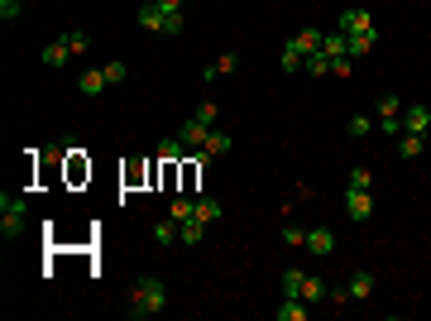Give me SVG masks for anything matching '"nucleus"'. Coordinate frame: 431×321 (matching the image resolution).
Returning <instances> with one entry per match:
<instances>
[{
	"label": "nucleus",
	"instance_id": "f257e3e1",
	"mask_svg": "<svg viewBox=\"0 0 431 321\" xmlns=\"http://www.w3.org/2000/svg\"><path fill=\"white\" fill-rule=\"evenodd\" d=\"M163 307H168V288H163V278H154V273H144L135 283V293H130V317L135 321H144V317H159Z\"/></svg>",
	"mask_w": 431,
	"mask_h": 321
},
{
	"label": "nucleus",
	"instance_id": "f03ea898",
	"mask_svg": "<svg viewBox=\"0 0 431 321\" xmlns=\"http://www.w3.org/2000/svg\"><path fill=\"white\" fill-rule=\"evenodd\" d=\"M25 216H29V202L5 192V197H0V235H5V240L25 235Z\"/></svg>",
	"mask_w": 431,
	"mask_h": 321
},
{
	"label": "nucleus",
	"instance_id": "7ed1b4c3",
	"mask_svg": "<svg viewBox=\"0 0 431 321\" xmlns=\"http://www.w3.org/2000/svg\"><path fill=\"white\" fill-rule=\"evenodd\" d=\"M378 130L383 134H403V101L398 96H378Z\"/></svg>",
	"mask_w": 431,
	"mask_h": 321
},
{
	"label": "nucleus",
	"instance_id": "20e7f679",
	"mask_svg": "<svg viewBox=\"0 0 431 321\" xmlns=\"http://www.w3.org/2000/svg\"><path fill=\"white\" fill-rule=\"evenodd\" d=\"M378 288V273L374 268H354L350 273V283H345V293H350V302H364V297Z\"/></svg>",
	"mask_w": 431,
	"mask_h": 321
},
{
	"label": "nucleus",
	"instance_id": "39448f33",
	"mask_svg": "<svg viewBox=\"0 0 431 321\" xmlns=\"http://www.w3.org/2000/svg\"><path fill=\"white\" fill-rule=\"evenodd\" d=\"M345 216H350V221H369V216H374V197L359 192V188H345Z\"/></svg>",
	"mask_w": 431,
	"mask_h": 321
},
{
	"label": "nucleus",
	"instance_id": "423d86ee",
	"mask_svg": "<svg viewBox=\"0 0 431 321\" xmlns=\"http://www.w3.org/2000/svg\"><path fill=\"white\" fill-rule=\"evenodd\" d=\"M206 134H211V125H201L197 115H192V120H183V125H178V139L187 144L192 154H197V149H206Z\"/></svg>",
	"mask_w": 431,
	"mask_h": 321
},
{
	"label": "nucleus",
	"instance_id": "0eeeda50",
	"mask_svg": "<svg viewBox=\"0 0 431 321\" xmlns=\"http://www.w3.org/2000/svg\"><path fill=\"white\" fill-rule=\"evenodd\" d=\"M135 20H139V29H149V34H163V20H168V15H163L159 0H144V5L135 10Z\"/></svg>",
	"mask_w": 431,
	"mask_h": 321
},
{
	"label": "nucleus",
	"instance_id": "6e6552de",
	"mask_svg": "<svg viewBox=\"0 0 431 321\" xmlns=\"http://www.w3.org/2000/svg\"><path fill=\"white\" fill-rule=\"evenodd\" d=\"M340 34H374V15L369 10H345L340 15Z\"/></svg>",
	"mask_w": 431,
	"mask_h": 321
},
{
	"label": "nucleus",
	"instance_id": "1a4fd4ad",
	"mask_svg": "<svg viewBox=\"0 0 431 321\" xmlns=\"http://www.w3.org/2000/svg\"><path fill=\"white\" fill-rule=\"evenodd\" d=\"M302 249H312L317 259H321V254H336V230H326V225L307 230V244H302Z\"/></svg>",
	"mask_w": 431,
	"mask_h": 321
},
{
	"label": "nucleus",
	"instance_id": "9d476101",
	"mask_svg": "<svg viewBox=\"0 0 431 321\" xmlns=\"http://www.w3.org/2000/svg\"><path fill=\"white\" fill-rule=\"evenodd\" d=\"M312 317V302L307 297H283L278 302V321H307Z\"/></svg>",
	"mask_w": 431,
	"mask_h": 321
},
{
	"label": "nucleus",
	"instance_id": "9b49d317",
	"mask_svg": "<svg viewBox=\"0 0 431 321\" xmlns=\"http://www.w3.org/2000/svg\"><path fill=\"white\" fill-rule=\"evenodd\" d=\"M403 130L407 134H427L431 130V110L427 106H403Z\"/></svg>",
	"mask_w": 431,
	"mask_h": 321
},
{
	"label": "nucleus",
	"instance_id": "f8f14e48",
	"mask_svg": "<svg viewBox=\"0 0 431 321\" xmlns=\"http://www.w3.org/2000/svg\"><path fill=\"white\" fill-rule=\"evenodd\" d=\"M192 216H197V221H206V225H216V221L225 216V207H220L216 197H197V202H192Z\"/></svg>",
	"mask_w": 431,
	"mask_h": 321
},
{
	"label": "nucleus",
	"instance_id": "ddd939ff",
	"mask_svg": "<svg viewBox=\"0 0 431 321\" xmlns=\"http://www.w3.org/2000/svg\"><path fill=\"white\" fill-rule=\"evenodd\" d=\"M321 53L331 58V63H336V58H350V39H345L340 29H336V34H321Z\"/></svg>",
	"mask_w": 431,
	"mask_h": 321
},
{
	"label": "nucleus",
	"instance_id": "4468645a",
	"mask_svg": "<svg viewBox=\"0 0 431 321\" xmlns=\"http://www.w3.org/2000/svg\"><path fill=\"white\" fill-rule=\"evenodd\" d=\"M422 149H427V134H398V159H422Z\"/></svg>",
	"mask_w": 431,
	"mask_h": 321
},
{
	"label": "nucleus",
	"instance_id": "2eb2a0df",
	"mask_svg": "<svg viewBox=\"0 0 431 321\" xmlns=\"http://www.w3.org/2000/svg\"><path fill=\"white\" fill-rule=\"evenodd\" d=\"M302 72H307V77H331V58H326L321 48L307 53V58H302Z\"/></svg>",
	"mask_w": 431,
	"mask_h": 321
},
{
	"label": "nucleus",
	"instance_id": "dca6fc26",
	"mask_svg": "<svg viewBox=\"0 0 431 321\" xmlns=\"http://www.w3.org/2000/svg\"><path fill=\"white\" fill-rule=\"evenodd\" d=\"M288 44H293L297 53L307 58V53H317V48H321V34H317V29H302V34H293Z\"/></svg>",
	"mask_w": 431,
	"mask_h": 321
},
{
	"label": "nucleus",
	"instance_id": "f3484780",
	"mask_svg": "<svg viewBox=\"0 0 431 321\" xmlns=\"http://www.w3.org/2000/svg\"><path fill=\"white\" fill-rule=\"evenodd\" d=\"M67 58H72V48H67V39H48V48H44V63H48V67H62Z\"/></svg>",
	"mask_w": 431,
	"mask_h": 321
},
{
	"label": "nucleus",
	"instance_id": "a211bd4d",
	"mask_svg": "<svg viewBox=\"0 0 431 321\" xmlns=\"http://www.w3.org/2000/svg\"><path fill=\"white\" fill-rule=\"evenodd\" d=\"M77 91H81V96H101V91H106V72H81Z\"/></svg>",
	"mask_w": 431,
	"mask_h": 321
},
{
	"label": "nucleus",
	"instance_id": "6ab92c4d",
	"mask_svg": "<svg viewBox=\"0 0 431 321\" xmlns=\"http://www.w3.org/2000/svg\"><path fill=\"white\" fill-rule=\"evenodd\" d=\"M154 240H159V244H173V240H183V225H178V221L168 216V221H159V225H154Z\"/></svg>",
	"mask_w": 431,
	"mask_h": 321
},
{
	"label": "nucleus",
	"instance_id": "aec40b11",
	"mask_svg": "<svg viewBox=\"0 0 431 321\" xmlns=\"http://www.w3.org/2000/svg\"><path fill=\"white\" fill-rule=\"evenodd\" d=\"M201 154H206V159H216V154H230V134H225V130H211Z\"/></svg>",
	"mask_w": 431,
	"mask_h": 321
},
{
	"label": "nucleus",
	"instance_id": "412c9836",
	"mask_svg": "<svg viewBox=\"0 0 431 321\" xmlns=\"http://www.w3.org/2000/svg\"><path fill=\"white\" fill-rule=\"evenodd\" d=\"M302 297L317 307V302H326V297H331V288H326L321 278H302Z\"/></svg>",
	"mask_w": 431,
	"mask_h": 321
},
{
	"label": "nucleus",
	"instance_id": "4be33fe9",
	"mask_svg": "<svg viewBox=\"0 0 431 321\" xmlns=\"http://www.w3.org/2000/svg\"><path fill=\"white\" fill-rule=\"evenodd\" d=\"M374 130H378V120H369V115H350V125H345L350 139H364V134H374Z\"/></svg>",
	"mask_w": 431,
	"mask_h": 321
},
{
	"label": "nucleus",
	"instance_id": "5701e85b",
	"mask_svg": "<svg viewBox=\"0 0 431 321\" xmlns=\"http://www.w3.org/2000/svg\"><path fill=\"white\" fill-rule=\"evenodd\" d=\"M345 39H350V58H364V53H369V48H374L378 29H374V34H345Z\"/></svg>",
	"mask_w": 431,
	"mask_h": 321
},
{
	"label": "nucleus",
	"instance_id": "b1692460",
	"mask_svg": "<svg viewBox=\"0 0 431 321\" xmlns=\"http://www.w3.org/2000/svg\"><path fill=\"white\" fill-rule=\"evenodd\" d=\"M201 235H206V221L187 216V221H183V244H201Z\"/></svg>",
	"mask_w": 431,
	"mask_h": 321
},
{
	"label": "nucleus",
	"instance_id": "393cba45",
	"mask_svg": "<svg viewBox=\"0 0 431 321\" xmlns=\"http://www.w3.org/2000/svg\"><path fill=\"white\" fill-rule=\"evenodd\" d=\"M302 268H283V297H302Z\"/></svg>",
	"mask_w": 431,
	"mask_h": 321
},
{
	"label": "nucleus",
	"instance_id": "a878e982",
	"mask_svg": "<svg viewBox=\"0 0 431 321\" xmlns=\"http://www.w3.org/2000/svg\"><path fill=\"white\" fill-rule=\"evenodd\" d=\"M183 154H187V144H183L178 134H173V139H163V149H159V159H163V163H178Z\"/></svg>",
	"mask_w": 431,
	"mask_h": 321
},
{
	"label": "nucleus",
	"instance_id": "bb28decb",
	"mask_svg": "<svg viewBox=\"0 0 431 321\" xmlns=\"http://www.w3.org/2000/svg\"><path fill=\"white\" fill-rule=\"evenodd\" d=\"M62 39H67V48H72V53H86V48H91V39H86L81 29H67Z\"/></svg>",
	"mask_w": 431,
	"mask_h": 321
},
{
	"label": "nucleus",
	"instance_id": "cd10ccee",
	"mask_svg": "<svg viewBox=\"0 0 431 321\" xmlns=\"http://www.w3.org/2000/svg\"><path fill=\"white\" fill-rule=\"evenodd\" d=\"M278 63H283V72H302V53H297L293 44L283 48V58H278Z\"/></svg>",
	"mask_w": 431,
	"mask_h": 321
},
{
	"label": "nucleus",
	"instance_id": "c85d7f7f",
	"mask_svg": "<svg viewBox=\"0 0 431 321\" xmlns=\"http://www.w3.org/2000/svg\"><path fill=\"white\" fill-rule=\"evenodd\" d=\"M350 188L369 192V188H374V173H369V168H354V173H350Z\"/></svg>",
	"mask_w": 431,
	"mask_h": 321
},
{
	"label": "nucleus",
	"instance_id": "c756f323",
	"mask_svg": "<svg viewBox=\"0 0 431 321\" xmlns=\"http://www.w3.org/2000/svg\"><path fill=\"white\" fill-rule=\"evenodd\" d=\"M192 202H197V197H178V202H173V221H178V225L192 216Z\"/></svg>",
	"mask_w": 431,
	"mask_h": 321
},
{
	"label": "nucleus",
	"instance_id": "7c9ffc66",
	"mask_svg": "<svg viewBox=\"0 0 431 321\" xmlns=\"http://www.w3.org/2000/svg\"><path fill=\"white\" fill-rule=\"evenodd\" d=\"M101 72H106V86H120L125 81V63H106Z\"/></svg>",
	"mask_w": 431,
	"mask_h": 321
},
{
	"label": "nucleus",
	"instance_id": "2f4dec72",
	"mask_svg": "<svg viewBox=\"0 0 431 321\" xmlns=\"http://www.w3.org/2000/svg\"><path fill=\"white\" fill-rule=\"evenodd\" d=\"M20 10H25L20 0H0V20H5V25H10V20H20Z\"/></svg>",
	"mask_w": 431,
	"mask_h": 321
},
{
	"label": "nucleus",
	"instance_id": "473e14b6",
	"mask_svg": "<svg viewBox=\"0 0 431 321\" xmlns=\"http://www.w3.org/2000/svg\"><path fill=\"white\" fill-rule=\"evenodd\" d=\"M235 67H240V58H235V53H220V58H216V72H235Z\"/></svg>",
	"mask_w": 431,
	"mask_h": 321
},
{
	"label": "nucleus",
	"instance_id": "72a5a7b5",
	"mask_svg": "<svg viewBox=\"0 0 431 321\" xmlns=\"http://www.w3.org/2000/svg\"><path fill=\"white\" fill-rule=\"evenodd\" d=\"M216 115H220V110H216L211 101H201V110H197V120H201V125H216Z\"/></svg>",
	"mask_w": 431,
	"mask_h": 321
},
{
	"label": "nucleus",
	"instance_id": "f704fd0d",
	"mask_svg": "<svg viewBox=\"0 0 431 321\" xmlns=\"http://www.w3.org/2000/svg\"><path fill=\"white\" fill-rule=\"evenodd\" d=\"M350 67H354V58H336V63H331V77H345Z\"/></svg>",
	"mask_w": 431,
	"mask_h": 321
},
{
	"label": "nucleus",
	"instance_id": "c9c22d12",
	"mask_svg": "<svg viewBox=\"0 0 431 321\" xmlns=\"http://www.w3.org/2000/svg\"><path fill=\"white\" fill-rule=\"evenodd\" d=\"M163 34H183V10H178V15H168V20H163Z\"/></svg>",
	"mask_w": 431,
	"mask_h": 321
},
{
	"label": "nucleus",
	"instance_id": "e433bc0d",
	"mask_svg": "<svg viewBox=\"0 0 431 321\" xmlns=\"http://www.w3.org/2000/svg\"><path fill=\"white\" fill-rule=\"evenodd\" d=\"M283 240H288V244H307V230H297V225H288V230H283Z\"/></svg>",
	"mask_w": 431,
	"mask_h": 321
},
{
	"label": "nucleus",
	"instance_id": "4c0bfd02",
	"mask_svg": "<svg viewBox=\"0 0 431 321\" xmlns=\"http://www.w3.org/2000/svg\"><path fill=\"white\" fill-rule=\"evenodd\" d=\"M159 5H163V15H178V10H183L187 0H159Z\"/></svg>",
	"mask_w": 431,
	"mask_h": 321
}]
</instances>
